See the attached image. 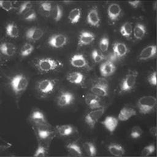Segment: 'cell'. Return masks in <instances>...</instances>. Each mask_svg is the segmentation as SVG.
<instances>
[{"instance_id": "obj_24", "label": "cell", "mask_w": 157, "mask_h": 157, "mask_svg": "<svg viewBox=\"0 0 157 157\" xmlns=\"http://www.w3.org/2000/svg\"><path fill=\"white\" fill-rule=\"evenodd\" d=\"M57 132L60 136H67L73 134L74 132V128L73 126L69 124L59 125L56 127Z\"/></svg>"}, {"instance_id": "obj_39", "label": "cell", "mask_w": 157, "mask_h": 157, "mask_svg": "<svg viewBox=\"0 0 157 157\" xmlns=\"http://www.w3.org/2000/svg\"><path fill=\"white\" fill-rule=\"evenodd\" d=\"M155 146L154 144H150L146 147H145L142 151H141V155L144 156H147L151 155L155 152Z\"/></svg>"}, {"instance_id": "obj_21", "label": "cell", "mask_w": 157, "mask_h": 157, "mask_svg": "<svg viewBox=\"0 0 157 157\" xmlns=\"http://www.w3.org/2000/svg\"><path fill=\"white\" fill-rule=\"evenodd\" d=\"M136 115V111L131 107H124L119 112L118 118L120 121H126L131 117Z\"/></svg>"}, {"instance_id": "obj_31", "label": "cell", "mask_w": 157, "mask_h": 157, "mask_svg": "<svg viewBox=\"0 0 157 157\" xmlns=\"http://www.w3.org/2000/svg\"><path fill=\"white\" fill-rule=\"evenodd\" d=\"M68 153L72 156H82V151L80 147L77 145V144L75 142H72L69 144L66 147Z\"/></svg>"}, {"instance_id": "obj_15", "label": "cell", "mask_w": 157, "mask_h": 157, "mask_svg": "<svg viewBox=\"0 0 157 157\" xmlns=\"http://www.w3.org/2000/svg\"><path fill=\"white\" fill-rule=\"evenodd\" d=\"M128 52V47L124 43L120 42L114 43L113 46V54L117 59L124 57L127 54Z\"/></svg>"}, {"instance_id": "obj_3", "label": "cell", "mask_w": 157, "mask_h": 157, "mask_svg": "<svg viewBox=\"0 0 157 157\" xmlns=\"http://www.w3.org/2000/svg\"><path fill=\"white\" fill-rule=\"evenodd\" d=\"M28 78L22 74H17L13 76L10 79V86L16 94H19L23 92L28 85Z\"/></svg>"}, {"instance_id": "obj_10", "label": "cell", "mask_w": 157, "mask_h": 157, "mask_svg": "<svg viewBox=\"0 0 157 157\" xmlns=\"http://www.w3.org/2000/svg\"><path fill=\"white\" fill-rule=\"evenodd\" d=\"M156 53V45H150L145 47L139 55L138 59L140 61H146L154 58Z\"/></svg>"}, {"instance_id": "obj_43", "label": "cell", "mask_w": 157, "mask_h": 157, "mask_svg": "<svg viewBox=\"0 0 157 157\" xmlns=\"http://www.w3.org/2000/svg\"><path fill=\"white\" fill-rule=\"evenodd\" d=\"M46 153H47V150H46L44 146L39 145L38 146L37 148L36 149V150L34 154V156L36 157L44 156L46 155Z\"/></svg>"}, {"instance_id": "obj_20", "label": "cell", "mask_w": 157, "mask_h": 157, "mask_svg": "<svg viewBox=\"0 0 157 157\" xmlns=\"http://www.w3.org/2000/svg\"><path fill=\"white\" fill-rule=\"evenodd\" d=\"M1 53L7 56H12L16 52V47L10 42H2L0 46Z\"/></svg>"}, {"instance_id": "obj_34", "label": "cell", "mask_w": 157, "mask_h": 157, "mask_svg": "<svg viewBox=\"0 0 157 157\" xmlns=\"http://www.w3.org/2000/svg\"><path fill=\"white\" fill-rule=\"evenodd\" d=\"M34 50V46L29 44L26 43L21 47L20 49V55L23 57H26L31 54Z\"/></svg>"}, {"instance_id": "obj_30", "label": "cell", "mask_w": 157, "mask_h": 157, "mask_svg": "<svg viewBox=\"0 0 157 157\" xmlns=\"http://www.w3.org/2000/svg\"><path fill=\"white\" fill-rule=\"evenodd\" d=\"M50 15L52 16L54 21H59L63 17V9L58 4H56L54 6H53Z\"/></svg>"}, {"instance_id": "obj_6", "label": "cell", "mask_w": 157, "mask_h": 157, "mask_svg": "<svg viewBox=\"0 0 157 157\" xmlns=\"http://www.w3.org/2000/svg\"><path fill=\"white\" fill-rule=\"evenodd\" d=\"M104 112V108L101 107L99 108L93 110L86 114L85 118V121L91 128H94L96 122L101 117Z\"/></svg>"}, {"instance_id": "obj_33", "label": "cell", "mask_w": 157, "mask_h": 157, "mask_svg": "<svg viewBox=\"0 0 157 157\" xmlns=\"http://www.w3.org/2000/svg\"><path fill=\"white\" fill-rule=\"evenodd\" d=\"M83 148L85 153L90 156L96 155V148L94 145L91 142H85L83 144Z\"/></svg>"}, {"instance_id": "obj_4", "label": "cell", "mask_w": 157, "mask_h": 157, "mask_svg": "<svg viewBox=\"0 0 157 157\" xmlns=\"http://www.w3.org/2000/svg\"><path fill=\"white\" fill-rule=\"evenodd\" d=\"M137 75L138 73L136 71H132L126 74L121 82L120 91L125 93L132 90L136 85Z\"/></svg>"}, {"instance_id": "obj_38", "label": "cell", "mask_w": 157, "mask_h": 157, "mask_svg": "<svg viewBox=\"0 0 157 157\" xmlns=\"http://www.w3.org/2000/svg\"><path fill=\"white\" fill-rule=\"evenodd\" d=\"M37 15L34 10L30 9L23 13V18L26 21H34L36 19Z\"/></svg>"}, {"instance_id": "obj_12", "label": "cell", "mask_w": 157, "mask_h": 157, "mask_svg": "<svg viewBox=\"0 0 157 157\" xmlns=\"http://www.w3.org/2000/svg\"><path fill=\"white\" fill-rule=\"evenodd\" d=\"M121 13V8L117 3L109 4L107 8V14L109 19L112 21H116L119 18Z\"/></svg>"}, {"instance_id": "obj_28", "label": "cell", "mask_w": 157, "mask_h": 157, "mask_svg": "<svg viewBox=\"0 0 157 157\" xmlns=\"http://www.w3.org/2000/svg\"><path fill=\"white\" fill-rule=\"evenodd\" d=\"M108 150L110 153L113 156H120L124 153V148L118 144H112L108 146Z\"/></svg>"}, {"instance_id": "obj_27", "label": "cell", "mask_w": 157, "mask_h": 157, "mask_svg": "<svg viewBox=\"0 0 157 157\" xmlns=\"http://www.w3.org/2000/svg\"><path fill=\"white\" fill-rule=\"evenodd\" d=\"M52 9V5L50 2H42L40 3L39 6V10L40 13L47 17L50 16Z\"/></svg>"}, {"instance_id": "obj_48", "label": "cell", "mask_w": 157, "mask_h": 157, "mask_svg": "<svg viewBox=\"0 0 157 157\" xmlns=\"http://www.w3.org/2000/svg\"><path fill=\"white\" fill-rule=\"evenodd\" d=\"M64 3H70V2H72V1H63Z\"/></svg>"}, {"instance_id": "obj_44", "label": "cell", "mask_w": 157, "mask_h": 157, "mask_svg": "<svg viewBox=\"0 0 157 157\" xmlns=\"http://www.w3.org/2000/svg\"><path fill=\"white\" fill-rule=\"evenodd\" d=\"M148 82L152 86L156 85V71L153 72L148 77Z\"/></svg>"}, {"instance_id": "obj_11", "label": "cell", "mask_w": 157, "mask_h": 157, "mask_svg": "<svg viewBox=\"0 0 157 157\" xmlns=\"http://www.w3.org/2000/svg\"><path fill=\"white\" fill-rule=\"evenodd\" d=\"M44 35L42 29L37 27H32L28 29L25 33L26 38L31 41L36 42L39 40Z\"/></svg>"}, {"instance_id": "obj_37", "label": "cell", "mask_w": 157, "mask_h": 157, "mask_svg": "<svg viewBox=\"0 0 157 157\" xmlns=\"http://www.w3.org/2000/svg\"><path fill=\"white\" fill-rule=\"evenodd\" d=\"M91 57L95 63H100L104 59V56L102 52L96 48L92 51Z\"/></svg>"}, {"instance_id": "obj_47", "label": "cell", "mask_w": 157, "mask_h": 157, "mask_svg": "<svg viewBox=\"0 0 157 157\" xmlns=\"http://www.w3.org/2000/svg\"><path fill=\"white\" fill-rule=\"evenodd\" d=\"M156 1H155V2H154V4H153V9H154L155 10L156 9Z\"/></svg>"}, {"instance_id": "obj_45", "label": "cell", "mask_w": 157, "mask_h": 157, "mask_svg": "<svg viewBox=\"0 0 157 157\" xmlns=\"http://www.w3.org/2000/svg\"><path fill=\"white\" fill-rule=\"evenodd\" d=\"M141 1H129L128 4L133 8H137L139 6L140 4Z\"/></svg>"}, {"instance_id": "obj_2", "label": "cell", "mask_w": 157, "mask_h": 157, "mask_svg": "<svg viewBox=\"0 0 157 157\" xmlns=\"http://www.w3.org/2000/svg\"><path fill=\"white\" fill-rule=\"evenodd\" d=\"M156 100L153 96H144L140 98L137 102L139 112L142 114H148L154 111Z\"/></svg>"}, {"instance_id": "obj_35", "label": "cell", "mask_w": 157, "mask_h": 157, "mask_svg": "<svg viewBox=\"0 0 157 157\" xmlns=\"http://www.w3.org/2000/svg\"><path fill=\"white\" fill-rule=\"evenodd\" d=\"M32 6H33V4L31 2H29V1L24 2L22 4H21L18 7V9L17 10V13L18 14L24 13L28 10L31 9Z\"/></svg>"}, {"instance_id": "obj_13", "label": "cell", "mask_w": 157, "mask_h": 157, "mask_svg": "<svg viewBox=\"0 0 157 157\" xmlns=\"http://www.w3.org/2000/svg\"><path fill=\"white\" fill-rule=\"evenodd\" d=\"M95 39L94 35L89 31H82L78 39V45L79 47L88 45L91 44Z\"/></svg>"}, {"instance_id": "obj_17", "label": "cell", "mask_w": 157, "mask_h": 157, "mask_svg": "<svg viewBox=\"0 0 157 157\" xmlns=\"http://www.w3.org/2000/svg\"><path fill=\"white\" fill-rule=\"evenodd\" d=\"M71 64L75 67L82 68L87 66V61L85 56L81 53L74 55L70 59Z\"/></svg>"}, {"instance_id": "obj_1", "label": "cell", "mask_w": 157, "mask_h": 157, "mask_svg": "<svg viewBox=\"0 0 157 157\" xmlns=\"http://www.w3.org/2000/svg\"><path fill=\"white\" fill-rule=\"evenodd\" d=\"M36 67L40 72H48L58 70L62 66V63L51 58H44L38 59L35 63Z\"/></svg>"}, {"instance_id": "obj_42", "label": "cell", "mask_w": 157, "mask_h": 157, "mask_svg": "<svg viewBox=\"0 0 157 157\" xmlns=\"http://www.w3.org/2000/svg\"><path fill=\"white\" fill-rule=\"evenodd\" d=\"M0 6L1 8L7 11H10L12 9H14V7L13 6V4L11 1H0Z\"/></svg>"}, {"instance_id": "obj_19", "label": "cell", "mask_w": 157, "mask_h": 157, "mask_svg": "<svg viewBox=\"0 0 157 157\" xmlns=\"http://www.w3.org/2000/svg\"><path fill=\"white\" fill-rule=\"evenodd\" d=\"M67 81L75 85H81L85 80V76L80 72L75 71L67 74L66 77Z\"/></svg>"}, {"instance_id": "obj_36", "label": "cell", "mask_w": 157, "mask_h": 157, "mask_svg": "<svg viewBox=\"0 0 157 157\" xmlns=\"http://www.w3.org/2000/svg\"><path fill=\"white\" fill-rule=\"evenodd\" d=\"M109 46V38L106 36H104L99 41V49L102 52H105L108 50Z\"/></svg>"}, {"instance_id": "obj_14", "label": "cell", "mask_w": 157, "mask_h": 157, "mask_svg": "<svg viewBox=\"0 0 157 157\" xmlns=\"http://www.w3.org/2000/svg\"><path fill=\"white\" fill-rule=\"evenodd\" d=\"M87 22L93 26L98 27L100 24V17L96 6L92 7L87 14Z\"/></svg>"}, {"instance_id": "obj_18", "label": "cell", "mask_w": 157, "mask_h": 157, "mask_svg": "<svg viewBox=\"0 0 157 157\" xmlns=\"http://www.w3.org/2000/svg\"><path fill=\"white\" fill-rule=\"evenodd\" d=\"M31 121L37 126L47 124V121L44 113L39 110H34L30 116Z\"/></svg>"}, {"instance_id": "obj_26", "label": "cell", "mask_w": 157, "mask_h": 157, "mask_svg": "<svg viewBox=\"0 0 157 157\" xmlns=\"http://www.w3.org/2000/svg\"><path fill=\"white\" fill-rule=\"evenodd\" d=\"M6 32L7 35L12 38H17L19 36L18 28L13 23H10L7 25Z\"/></svg>"}, {"instance_id": "obj_22", "label": "cell", "mask_w": 157, "mask_h": 157, "mask_svg": "<svg viewBox=\"0 0 157 157\" xmlns=\"http://www.w3.org/2000/svg\"><path fill=\"white\" fill-rule=\"evenodd\" d=\"M118 119L112 116L106 117L104 120L101 122L105 128L110 132H112L115 130L118 125Z\"/></svg>"}, {"instance_id": "obj_29", "label": "cell", "mask_w": 157, "mask_h": 157, "mask_svg": "<svg viewBox=\"0 0 157 157\" xmlns=\"http://www.w3.org/2000/svg\"><path fill=\"white\" fill-rule=\"evenodd\" d=\"M37 133L40 139H46L51 136L52 131L48 128L46 125L38 126L37 129Z\"/></svg>"}, {"instance_id": "obj_41", "label": "cell", "mask_w": 157, "mask_h": 157, "mask_svg": "<svg viewBox=\"0 0 157 157\" xmlns=\"http://www.w3.org/2000/svg\"><path fill=\"white\" fill-rule=\"evenodd\" d=\"M100 98L97 95L93 93H88L85 96V102L88 105L92 102H94L96 101H99Z\"/></svg>"}, {"instance_id": "obj_5", "label": "cell", "mask_w": 157, "mask_h": 157, "mask_svg": "<svg viewBox=\"0 0 157 157\" xmlns=\"http://www.w3.org/2000/svg\"><path fill=\"white\" fill-rule=\"evenodd\" d=\"M91 91L92 93L99 97L107 96L109 93V85L107 82L103 78L99 79L92 86L91 88Z\"/></svg>"}, {"instance_id": "obj_7", "label": "cell", "mask_w": 157, "mask_h": 157, "mask_svg": "<svg viewBox=\"0 0 157 157\" xmlns=\"http://www.w3.org/2000/svg\"><path fill=\"white\" fill-rule=\"evenodd\" d=\"M67 42V37L63 34H55L51 36L48 40V44L55 48H62L66 45Z\"/></svg>"}, {"instance_id": "obj_23", "label": "cell", "mask_w": 157, "mask_h": 157, "mask_svg": "<svg viewBox=\"0 0 157 157\" xmlns=\"http://www.w3.org/2000/svg\"><path fill=\"white\" fill-rule=\"evenodd\" d=\"M146 28L144 24L137 23L133 28V36L137 40L142 39L146 34Z\"/></svg>"}, {"instance_id": "obj_32", "label": "cell", "mask_w": 157, "mask_h": 157, "mask_svg": "<svg viewBox=\"0 0 157 157\" xmlns=\"http://www.w3.org/2000/svg\"><path fill=\"white\" fill-rule=\"evenodd\" d=\"M120 32L122 36L126 38H129L132 33V25L129 22H125L120 28Z\"/></svg>"}, {"instance_id": "obj_46", "label": "cell", "mask_w": 157, "mask_h": 157, "mask_svg": "<svg viewBox=\"0 0 157 157\" xmlns=\"http://www.w3.org/2000/svg\"><path fill=\"white\" fill-rule=\"evenodd\" d=\"M150 134L153 136L154 137L156 136V126H153L150 129Z\"/></svg>"}, {"instance_id": "obj_9", "label": "cell", "mask_w": 157, "mask_h": 157, "mask_svg": "<svg viewBox=\"0 0 157 157\" xmlns=\"http://www.w3.org/2000/svg\"><path fill=\"white\" fill-rule=\"evenodd\" d=\"M74 95L70 91H64L61 92L57 98V104L58 106L63 107L68 106L74 101Z\"/></svg>"}, {"instance_id": "obj_25", "label": "cell", "mask_w": 157, "mask_h": 157, "mask_svg": "<svg viewBox=\"0 0 157 157\" xmlns=\"http://www.w3.org/2000/svg\"><path fill=\"white\" fill-rule=\"evenodd\" d=\"M81 17V10L80 8L75 7L72 9L69 13L68 19L71 23L75 24L79 21Z\"/></svg>"}, {"instance_id": "obj_8", "label": "cell", "mask_w": 157, "mask_h": 157, "mask_svg": "<svg viewBox=\"0 0 157 157\" xmlns=\"http://www.w3.org/2000/svg\"><path fill=\"white\" fill-rule=\"evenodd\" d=\"M55 87V82L49 78L41 80L37 83V89L38 91L43 94H47L53 92Z\"/></svg>"}, {"instance_id": "obj_40", "label": "cell", "mask_w": 157, "mask_h": 157, "mask_svg": "<svg viewBox=\"0 0 157 157\" xmlns=\"http://www.w3.org/2000/svg\"><path fill=\"white\" fill-rule=\"evenodd\" d=\"M142 133L143 131L142 129L139 126H136L132 128L130 136L132 139H137L142 135Z\"/></svg>"}, {"instance_id": "obj_16", "label": "cell", "mask_w": 157, "mask_h": 157, "mask_svg": "<svg viewBox=\"0 0 157 157\" xmlns=\"http://www.w3.org/2000/svg\"><path fill=\"white\" fill-rule=\"evenodd\" d=\"M116 70V66L113 62L107 60L100 66V72L103 77H108L112 75Z\"/></svg>"}]
</instances>
